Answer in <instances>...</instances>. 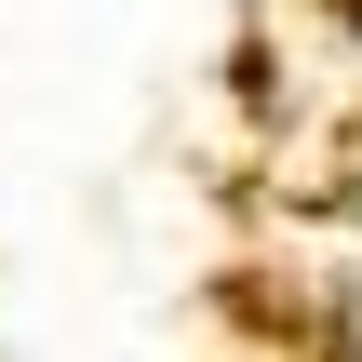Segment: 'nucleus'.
Masks as SVG:
<instances>
[{
  "label": "nucleus",
  "mask_w": 362,
  "mask_h": 362,
  "mask_svg": "<svg viewBox=\"0 0 362 362\" xmlns=\"http://www.w3.org/2000/svg\"><path fill=\"white\" fill-rule=\"evenodd\" d=\"M309 27H322V40H336V54L362 67V0H309Z\"/></svg>",
  "instance_id": "7ed1b4c3"
},
{
  "label": "nucleus",
  "mask_w": 362,
  "mask_h": 362,
  "mask_svg": "<svg viewBox=\"0 0 362 362\" xmlns=\"http://www.w3.org/2000/svg\"><path fill=\"white\" fill-rule=\"evenodd\" d=\"M322 215H336V255L362 269V121H349V148H336V188H322Z\"/></svg>",
  "instance_id": "f03ea898"
},
{
  "label": "nucleus",
  "mask_w": 362,
  "mask_h": 362,
  "mask_svg": "<svg viewBox=\"0 0 362 362\" xmlns=\"http://www.w3.org/2000/svg\"><path fill=\"white\" fill-rule=\"evenodd\" d=\"M296 362H362V269L309 282V309H296Z\"/></svg>",
  "instance_id": "f257e3e1"
}]
</instances>
